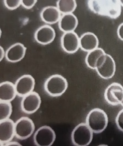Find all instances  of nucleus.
<instances>
[{
	"instance_id": "412c9836",
	"label": "nucleus",
	"mask_w": 123,
	"mask_h": 146,
	"mask_svg": "<svg viewBox=\"0 0 123 146\" xmlns=\"http://www.w3.org/2000/svg\"><path fill=\"white\" fill-rule=\"evenodd\" d=\"M12 112L10 102L0 101V121L9 119Z\"/></svg>"
},
{
	"instance_id": "5701e85b",
	"label": "nucleus",
	"mask_w": 123,
	"mask_h": 146,
	"mask_svg": "<svg viewBox=\"0 0 123 146\" xmlns=\"http://www.w3.org/2000/svg\"><path fill=\"white\" fill-rule=\"evenodd\" d=\"M115 122L118 128L123 132V109L120 111L118 113L115 119Z\"/></svg>"
},
{
	"instance_id": "cd10ccee",
	"label": "nucleus",
	"mask_w": 123,
	"mask_h": 146,
	"mask_svg": "<svg viewBox=\"0 0 123 146\" xmlns=\"http://www.w3.org/2000/svg\"><path fill=\"white\" fill-rule=\"evenodd\" d=\"M119 2H120V4L121 5L122 7H123V0H119Z\"/></svg>"
},
{
	"instance_id": "7ed1b4c3",
	"label": "nucleus",
	"mask_w": 123,
	"mask_h": 146,
	"mask_svg": "<svg viewBox=\"0 0 123 146\" xmlns=\"http://www.w3.org/2000/svg\"><path fill=\"white\" fill-rule=\"evenodd\" d=\"M68 87L67 80L61 75L55 74L49 77L44 84V89L51 96H62Z\"/></svg>"
},
{
	"instance_id": "2eb2a0df",
	"label": "nucleus",
	"mask_w": 123,
	"mask_h": 146,
	"mask_svg": "<svg viewBox=\"0 0 123 146\" xmlns=\"http://www.w3.org/2000/svg\"><path fill=\"white\" fill-rule=\"evenodd\" d=\"M99 40L97 36L92 32H86L79 37L81 49L86 52H89L98 48Z\"/></svg>"
},
{
	"instance_id": "f03ea898",
	"label": "nucleus",
	"mask_w": 123,
	"mask_h": 146,
	"mask_svg": "<svg viewBox=\"0 0 123 146\" xmlns=\"http://www.w3.org/2000/svg\"><path fill=\"white\" fill-rule=\"evenodd\" d=\"M86 123L93 133H100L107 127L108 117L104 111L96 108L89 111L86 117Z\"/></svg>"
},
{
	"instance_id": "aec40b11",
	"label": "nucleus",
	"mask_w": 123,
	"mask_h": 146,
	"mask_svg": "<svg viewBox=\"0 0 123 146\" xmlns=\"http://www.w3.org/2000/svg\"><path fill=\"white\" fill-rule=\"evenodd\" d=\"M57 8L62 15L72 13L77 7L75 0H59L56 2Z\"/></svg>"
},
{
	"instance_id": "f257e3e1",
	"label": "nucleus",
	"mask_w": 123,
	"mask_h": 146,
	"mask_svg": "<svg viewBox=\"0 0 123 146\" xmlns=\"http://www.w3.org/2000/svg\"><path fill=\"white\" fill-rule=\"evenodd\" d=\"M88 8L93 13L112 19L119 17L122 13V6L119 0H89Z\"/></svg>"
},
{
	"instance_id": "f3484780",
	"label": "nucleus",
	"mask_w": 123,
	"mask_h": 146,
	"mask_svg": "<svg viewBox=\"0 0 123 146\" xmlns=\"http://www.w3.org/2000/svg\"><path fill=\"white\" fill-rule=\"evenodd\" d=\"M61 17V13L55 6H46L42 10L40 13L42 20L48 25H53L59 22Z\"/></svg>"
},
{
	"instance_id": "0eeeda50",
	"label": "nucleus",
	"mask_w": 123,
	"mask_h": 146,
	"mask_svg": "<svg viewBox=\"0 0 123 146\" xmlns=\"http://www.w3.org/2000/svg\"><path fill=\"white\" fill-rule=\"evenodd\" d=\"M35 131L33 121L26 117H22L15 123V136L19 139H26L30 137Z\"/></svg>"
},
{
	"instance_id": "1a4fd4ad",
	"label": "nucleus",
	"mask_w": 123,
	"mask_h": 146,
	"mask_svg": "<svg viewBox=\"0 0 123 146\" xmlns=\"http://www.w3.org/2000/svg\"><path fill=\"white\" fill-rule=\"evenodd\" d=\"M15 85L18 96L23 98L33 91L35 80L30 75H24L18 79Z\"/></svg>"
},
{
	"instance_id": "20e7f679",
	"label": "nucleus",
	"mask_w": 123,
	"mask_h": 146,
	"mask_svg": "<svg viewBox=\"0 0 123 146\" xmlns=\"http://www.w3.org/2000/svg\"><path fill=\"white\" fill-rule=\"evenodd\" d=\"M93 132L85 123H79L71 133V141L76 146H88L93 139Z\"/></svg>"
},
{
	"instance_id": "6e6552de",
	"label": "nucleus",
	"mask_w": 123,
	"mask_h": 146,
	"mask_svg": "<svg viewBox=\"0 0 123 146\" xmlns=\"http://www.w3.org/2000/svg\"><path fill=\"white\" fill-rule=\"evenodd\" d=\"M106 101L113 106L122 105L123 107V86L120 84L113 82L109 85L104 92Z\"/></svg>"
},
{
	"instance_id": "39448f33",
	"label": "nucleus",
	"mask_w": 123,
	"mask_h": 146,
	"mask_svg": "<svg viewBox=\"0 0 123 146\" xmlns=\"http://www.w3.org/2000/svg\"><path fill=\"white\" fill-rule=\"evenodd\" d=\"M99 76L104 79H109L113 77L116 70L114 59L110 55L105 53L98 60L95 69Z\"/></svg>"
},
{
	"instance_id": "423d86ee",
	"label": "nucleus",
	"mask_w": 123,
	"mask_h": 146,
	"mask_svg": "<svg viewBox=\"0 0 123 146\" xmlns=\"http://www.w3.org/2000/svg\"><path fill=\"white\" fill-rule=\"evenodd\" d=\"M33 139L36 146H51L55 141L56 135L52 128L43 126L37 129Z\"/></svg>"
},
{
	"instance_id": "ddd939ff",
	"label": "nucleus",
	"mask_w": 123,
	"mask_h": 146,
	"mask_svg": "<svg viewBox=\"0 0 123 146\" xmlns=\"http://www.w3.org/2000/svg\"><path fill=\"white\" fill-rule=\"evenodd\" d=\"M56 36L54 29L49 25H44L39 28L35 32L36 42L42 45H47L52 43Z\"/></svg>"
},
{
	"instance_id": "b1692460",
	"label": "nucleus",
	"mask_w": 123,
	"mask_h": 146,
	"mask_svg": "<svg viewBox=\"0 0 123 146\" xmlns=\"http://www.w3.org/2000/svg\"><path fill=\"white\" fill-rule=\"evenodd\" d=\"M36 2V0H21V5L26 9H31L35 6Z\"/></svg>"
},
{
	"instance_id": "a878e982",
	"label": "nucleus",
	"mask_w": 123,
	"mask_h": 146,
	"mask_svg": "<svg viewBox=\"0 0 123 146\" xmlns=\"http://www.w3.org/2000/svg\"><path fill=\"white\" fill-rule=\"evenodd\" d=\"M3 146H21V145H20L18 142H11V141H9V142H7V143H5V144H4Z\"/></svg>"
},
{
	"instance_id": "bb28decb",
	"label": "nucleus",
	"mask_w": 123,
	"mask_h": 146,
	"mask_svg": "<svg viewBox=\"0 0 123 146\" xmlns=\"http://www.w3.org/2000/svg\"><path fill=\"white\" fill-rule=\"evenodd\" d=\"M6 56V52L2 46H0V61H2Z\"/></svg>"
},
{
	"instance_id": "4468645a",
	"label": "nucleus",
	"mask_w": 123,
	"mask_h": 146,
	"mask_svg": "<svg viewBox=\"0 0 123 146\" xmlns=\"http://www.w3.org/2000/svg\"><path fill=\"white\" fill-rule=\"evenodd\" d=\"M26 48L20 43L10 46L6 52V59L11 63H17L22 60L26 53Z\"/></svg>"
},
{
	"instance_id": "f8f14e48",
	"label": "nucleus",
	"mask_w": 123,
	"mask_h": 146,
	"mask_svg": "<svg viewBox=\"0 0 123 146\" xmlns=\"http://www.w3.org/2000/svg\"><path fill=\"white\" fill-rule=\"evenodd\" d=\"M15 136V123L11 119L0 121V146L11 141Z\"/></svg>"
},
{
	"instance_id": "6ab92c4d",
	"label": "nucleus",
	"mask_w": 123,
	"mask_h": 146,
	"mask_svg": "<svg viewBox=\"0 0 123 146\" xmlns=\"http://www.w3.org/2000/svg\"><path fill=\"white\" fill-rule=\"evenodd\" d=\"M105 53L104 50L101 48H98L88 52L85 59V62L87 66L91 69H96L98 60L102 55Z\"/></svg>"
},
{
	"instance_id": "dca6fc26",
	"label": "nucleus",
	"mask_w": 123,
	"mask_h": 146,
	"mask_svg": "<svg viewBox=\"0 0 123 146\" xmlns=\"http://www.w3.org/2000/svg\"><path fill=\"white\" fill-rule=\"evenodd\" d=\"M77 17L73 13L63 15L59 21V27L64 33L74 32L78 26Z\"/></svg>"
},
{
	"instance_id": "9d476101",
	"label": "nucleus",
	"mask_w": 123,
	"mask_h": 146,
	"mask_svg": "<svg viewBox=\"0 0 123 146\" xmlns=\"http://www.w3.org/2000/svg\"><path fill=\"white\" fill-rule=\"evenodd\" d=\"M62 49L69 54H73L80 48L79 38L75 32L64 33L61 38Z\"/></svg>"
},
{
	"instance_id": "393cba45",
	"label": "nucleus",
	"mask_w": 123,
	"mask_h": 146,
	"mask_svg": "<svg viewBox=\"0 0 123 146\" xmlns=\"http://www.w3.org/2000/svg\"><path fill=\"white\" fill-rule=\"evenodd\" d=\"M117 35L119 39L123 41V23H121L118 28Z\"/></svg>"
},
{
	"instance_id": "9b49d317",
	"label": "nucleus",
	"mask_w": 123,
	"mask_h": 146,
	"mask_svg": "<svg viewBox=\"0 0 123 146\" xmlns=\"http://www.w3.org/2000/svg\"><path fill=\"white\" fill-rule=\"evenodd\" d=\"M41 102L39 95L37 92L33 91L23 98L21 101V109L27 114H32L39 109Z\"/></svg>"
},
{
	"instance_id": "4be33fe9",
	"label": "nucleus",
	"mask_w": 123,
	"mask_h": 146,
	"mask_svg": "<svg viewBox=\"0 0 123 146\" xmlns=\"http://www.w3.org/2000/svg\"><path fill=\"white\" fill-rule=\"evenodd\" d=\"M5 6L9 9L14 10L21 5V0H5Z\"/></svg>"
},
{
	"instance_id": "a211bd4d",
	"label": "nucleus",
	"mask_w": 123,
	"mask_h": 146,
	"mask_svg": "<svg viewBox=\"0 0 123 146\" xmlns=\"http://www.w3.org/2000/svg\"><path fill=\"white\" fill-rule=\"evenodd\" d=\"M17 95L15 85L9 82H1L0 84V101L11 102Z\"/></svg>"
}]
</instances>
